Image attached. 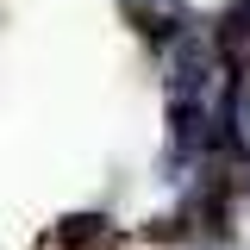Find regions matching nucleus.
I'll list each match as a JSON object with an SVG mask.
<instances>
[{
    "instance_id": "nucleus-1",
    "label": "nucleus",
    "mask_w": 250,
    "mask_h": 250,
    "mask_svg": "<svg viewBox=\"0 0 250 250\" xmlns=\"http://www.w3.org/2000/svg\"><path fill=\"white\" fill-rule=\"evenodd\" d=\"M125 6H138V13H144V6H163V0H125Z\"/></svg>"
}]
</instances>
